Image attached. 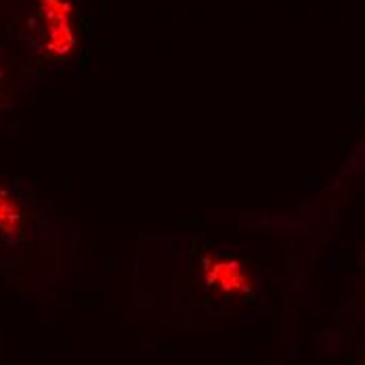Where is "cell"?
<instances>
[{
  "label": "cell",
  "instance_id": "1",
  "mask_svg": "<svg viewBox=\"0 0 365 365\" xmlns=\"http://www.w3.org/2000/svg\"><path fill=\"white\" fill-rule=\"evenodd\" d=\"M42 48L51 57H66L76 46L73 11L70 0H40L38 9Z\"/></svg>",
  "mask_w": 365,
  "mask_h": 365
},
{
  "label": "cell",
  "instance_id": "2",
  "mask_svg": "<svg viewBox=\"0 0 365 365\" xmlns=\"http://www.w3.org/2000/svg\"><path fill=\"white\" fill-rule=\"evenodd\" d=\"M26 219L24 206L9 187H0V233L17 235Z\"/></svg>",
  "mask_w": 365,
  "mask_h": 365
},
{
  "label": "cell",
  "instance_id": "3",
  "mask_svg": "<svg viewBox=\"0 0 365 365\" xmlns=\"http://www.w3.org/2000/svg\"><path fill=\"white\" fill-rule=\"evenodd\" d=\"M215 267H217L215 269V273H217L215 282H219L220 290L222 288H233L235 290L242 284V273H240V267L235 262H217Z\"/></svg>",
  "mask_w": 365,
  "mask_h": 365
}]
</instances>
